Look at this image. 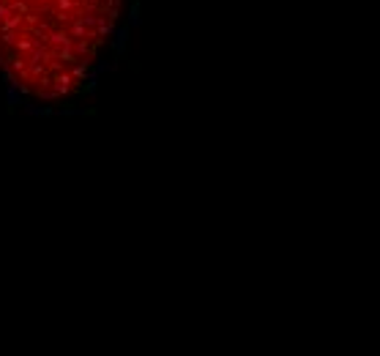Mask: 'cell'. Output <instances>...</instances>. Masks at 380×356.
<instances>
[{"instance_id":"obj_1","label":"cell","mask_w":380,"mask_h":356,"mask_svg":"<svg viewBox=\"0 0 380 356\" xmlns=\"http://www.w3.org/2000/svg\"><path fill=\"white\" fill-rule=\"evenodd\" d=\"M49 88L55 90L57 96H63V94H71V88H74V77L68 72H57L49 77Z\"/></svg>"},{"instance_id":"obj_2","label":"cell","mask_w":380,"mask_h":356,"mask_svg":"<svg viewBox=\"0 0 380 356\" xmlns=\"http://www.w3.org/2000/svg\"><path fill=\"white\" fill-rule=\"evenodd\" d=\"M47 42L55 44V47H71L74 38L68 36L66 30H47Z\"/></svg>"},{"instance_id":"obj_3","label":"cell","mask_w":380,"mask_h":356,"mask_svg":"<svg viewBox=\"0 0 380 356\" xmlns=\"http://www.w3.org/2000/svg\"><path fill=\"white\" fill-rule=\"evenodd\" d=\"M126 47H129V28H120L118 33H115V42H112V50L115 55H123Z\"/></svg>"},{"instance_id":"obj_4","label":"cell","mask_w":380,"mask_h":356,"mask_svg":"<svg viewBox=\"0 0 380 356\" xmlns=\"http://www.w3.org/2000/svg\"><path fill=\"white\" fill-rule=\"evenodd\" d=\"M22 90L19 88H14V85H8V88H5V102H8L11 107H16V104H22Z\"/></svg>"},{"instance_id":"obj_5","label":"cell","mask_w":380,"mask_h":356,"mask_svg":"<svg viewBox=\"0 0 380 356\" xmlns=\"http://www.w3.org/2000/svg\"><path fill=\"white\" fill-rule=\"evenodd\" d=\"M52 58H57V60H60V63H74V60H77V55H74V50L71 47H66V50H57V52H52Z\"/></svg>"},{"instance_id":"obj_6","label":"cell","mask_w":380,"mask_h":356,"mask_svg":"<svg viewBox=\"0 0 380 356\" xmlns=\"http://www.w3.org/2000/svg\"><path fill=\"white\" fill-rule=\"evenodd\" d=\"M25 112H27V116H52V107H38V104H25Z\"/></svg>"},{"instance_id":"obj_7","label":"cell","mask_w":380,"mask_h":356,"mask_svg":"<svg viewBox=\"0 0 380 356\" xmlns=\"http://www.w3.org/2000/svg\"><path fill=\"white\" fill-rule=\"evenodd\" d=\"M71 74L74 80H79V77H85V74H88V60H74V66H71Z\"/></svg>"},{"instance_id":"obj_8","label":"cell","mask_w":380,"mask_h":356,"mask_svg":"<svg viewBox=\"0 0 380 356\" xmlns=\"http://www.w3.org/2000/svg\"><path fill=\"white\" fill-rule=\"evenodd\" d=\"M14 44H16V50H19V52H30V50L36 47L38 42H36V38H19V36H16Z\"/></svg>"},{"instance_id":"obj_9","label":"cell","mask_w":380,"mask_h":356,"mask_svg":"<svg viewBox=\"0 0 380 356\" xmlns=\"http://www.w3.org/2000/svg\"><path fill=\"white\" fill-rule=\"evenodd\" d=\"M140 25V6H131V11H129V28H137Z\"/></svg>"},{"instance_id":"obj_10","label":"cell","mask_w":380,"mask_h":356,"mask_svg":"<svg viewBox=\"0 0 380 356\" xmlns=\"http://www.w3.org/2000/svg\"><path fill=\"white\" fill-rule=\"evenodd\" d=\"M8 68H11V72H22V68H25V60H22V58H11Z\"/></svg>"},{"instance_id":"obj_11","label":"cell","mask_w":380,"mask_h":356,"mask_svg":"<svg viewBox=\"0 0 380 356\" xmlns=\"http://www.w3.org/2000/svg\"><path fill=\"white\" fill-rule=\"evenodd\" d=\"M57 8H60V11H68V8H74V0H57Z\"/></svg>"}]
</instances>
